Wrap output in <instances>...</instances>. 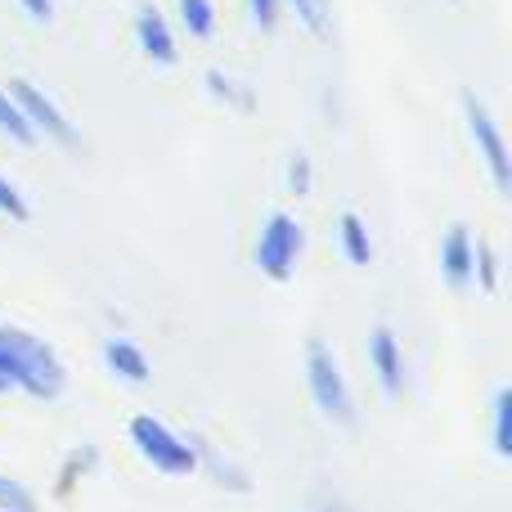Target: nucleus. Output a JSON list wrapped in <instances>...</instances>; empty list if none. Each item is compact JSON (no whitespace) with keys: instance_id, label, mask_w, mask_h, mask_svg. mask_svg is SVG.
<instances>
[{"instance_id":"16","label":"nucleus","mask_w":512,"mask_h":512,"mask_svg":"<svg viewBox=\"0 0 512 512\" xmlns=\"http://www.w3.org/2000/svg\"><path fill=\"white\" fill-rule=\"evenodd\" d=\"M0 212H9L14 216V221H27V203H23V194H18L14 185H9V180H0Z\"/></svg>"},{"instance_id":"14","label":"nucleus","mask_w":512,"mask_h":512,"mask_svg":"<svg viewBox=\"0 0 512 512\" xmlns=\"http://www.w3.org/2000/svg\"><path fill=\"white\" fill-rule=\"evenodd\" d=\"M0 131H5L9 140H18V144H36V131L18 117V108L9 104V95H0Z\"/></svg>"},{"instance_id":"5","label":"nucleus","mask_w":512,"mask_h":512,"mask_svg":"<svg viewBox=\"0 0 512 512\" xmlns=\"http://www.w3.org/2000/svg\"><path fill=\"white\" fill-rule=\"evenodd\" d=\"M306 369H310V391H315L319 409H324L328 418H337V423H351V391H346V382H342V373H337L333 355H328L319 342H310Z\"/></svg>"},{"instance_id":"4","label":"nucleus","mask_w":512,"mask_h":512,"mask_svg":"<svg viewBox=\"0 0 512 512\" xmlns=\"http://www.w3.org/2000/svg\"><path fill=\"white\" fill-rule=\"evenodd\" d=\"M297 252H301V225L292 221V216L274 212L270 221H265L261 239H256V265H261L270 279H288L292 265H297Z\"/></svg>"},{"instance_id":"10","label":"nucleus","mask_w":512,"mask_h":512,"mask_svg":"<svg viewBox=\"0 0 512 512\" xmlns=\"http://www.w3.org/2000/svg\"><path fill=\"white\" fill-rule=\"evenodd\" d=\"M104 360H108V369L122 373L126 382H144V378H149V360H144L140 346H131V342H117V337H113V342L104 346Z\"/></svg>"},{"instance_id":"7","label":"nucleus","mask_w":512,"mask_h":512,"mask_svg":"<svg viewBox=\"0 0 512 512\" xmlns=\"http://www.w3.org/2000/svg\"><path fill=\"white\" fill-rule=\"evenodd\" d=\"M472 252H477V248H472L468 230H463V225H454V230L445 234V243H441V270H445V279H450V288H468L472 265H477V256H472Z\"/></svg>"},{"instance_id":"2","label":"nucleus","mask_w":512,"mask_h":512,"mask_svg":"<svg viewBox=\"0 0 512 512\" xmlns=\"http://www.w3.org/2000/svg\"><path fill=\"white\" fill-rule=\"evenodd\" d=\"M463 113H468V131L477 140L481 158L490 162V176H495V189L499 194H512V162H508V144H504V131L495 126L490 108L481 104L472 90H463Z\"/></svg>"},{"instance_id":"22","label":"nucleus","mask_w":512,"mask_h":512,"mask_svg":"<svg viewBox=\"0 0 512 512\" xmlns=\"http://www.w3.org/2000/svg\"><path fill=\"white\" fill-rule=\"evenodd\" d=\"M18 5H23L27 14L36 18V23H50V18H54V5H50V0H18Z\"/></svg>"},{"instance_id":"23","label":"nucleus","mask_w":512,"mask_h":512,"mask_svg":"<svg viewBox=\"0 0 512 512\" xmlns=\"http://www.w3.org/2000/svg\"><path fill=\"white\" fill-rule=\"evenodd\" d=\"M9 387V378H5V373H0V391H5Z\"/></svg>"},{"instance_id":"13","label":"nucleus","mask_w":512,"mask_h":512,"mask_svg":"<svg viewBox=\"0 0 512 512\" xmlns=\"http://www.w3.org/2000/svg\"><path fill=\"white\" fill-rule=\"evenodd\" d=\"M495 450L512 454V391H499V400H495Z\"/></svg>"},{"instance_id":"17","label":"nucleus","mask_w":512,"mask_h":512,"mask_svg":"<svg viewBox=\"0 0 512 512\" xmlns=\"http://www.w3.org/2000/svg\"><path fill=\"white\" fill-rule=\"evenodd\" d=\"M248 9L265 32H274V23H279V0H248Z\"/></svg>"},{"instance_id":"11","label":"nucleus","mask_w":512,"mask_h":512,"mask_svg":"<svg viewBox=\"0 0 512 512\" xmlns=\"http://www.w3.org/2000/svg\"><path fill=\"white\" fill-rule=\"evenodd\" d=\"M342 248H346V256H351L355 265H369L373 248H369V234H364V225H360V216L355 212L342 216Z\"/></svg>"},{"instance_id":"1","label":"nucleus","mask_w":512,"mask_h":512,"mask_svg":"<svg viewBox=\"0 0 512 512\" xmlns=\"http://www.w3.org/2000/svg\"><path fill=\"white\" fill-rule=\"evenodd\" d=\"M0 373L41 400L63 391V364L54 360L50 346L36 342L23 328H0Z\"/></svg>"},{"instance_id":"18","label":"nucleus","mask_w":512,"mask_h":512,"mask_svg":"<svg viewBox=\"0 0 512 512\" xmlns=\"http://www.w3.org/2000/svg\"><path fill=\"white\" fill-rule=\"evenodd\" d=\"M207 90H212V95H221V99H239V104H243V108H248V104H252V99H248V90L230 86V81H225V77H221V72H212V77H207Z\"/></svg>"},{"instance_id":"8","label":"nucleus","mask_w":512,"mask_h":512,"mask_svg":"<svg viewBox=\"0 0 512 512\" xmlns=\"http://www.w3.org/2000/svg\"><path fill=\"white\" fill-rule=\"evenodd\" d=\"M135 32H140V50L149 54V59L176 63V41H171V32H167V18L153 5H144L140 14H135Z\"/></svg>"},{"instance_id":"6","label":"nucleus","mask_w":512,"mask_h":512,"mask_svg":"<svg viewBox=\"0 0 512 512\" xmlns=\"http://www.w3.org/2000/svg\"><path fill=\"white\" fill-rule=\"evenodd\" d=\"M9 104L18 108V117H23L32 131H45L50 140H59V144L77 140V135H72V126H68V117H63L59 108H54L50 99L32 86V81H14V86H9Z\"/></svg>"},{"instance_id":"20","label":"nucleus","mask_w":512,"mask_h":512,"mask_svg":"<svg viewBox=\"0 0 512 512\" xmlns=\"http://www.w3.org/2000/svg\"><path fill=\"white\" fill-rule=\"evenodd\" d=\"M0 504H14V512H32V499L23 495V490L14 486V481L0 477Z\"/></svg>"},{"instance_id":"19","label":"nucleus","mask_w":512,"mask_h":512,"mask_svg":"<svg viewBox=\"0 0 512 512\" xmlns=\"http://www.w3.org/2000/svg\"><path fill=\"white\" fill-rule=\"evenodd\" d=\"M288 185H292V194H306V189H310V158H306V153H297V158H292Z\"/></svg>"},{"instance_id":"15","label":"nucleus","mask_w":512,"mask_h":512,"mask_svg":"<svg viewBox=\"0 0 512 512\" xmlns=\"http://www.w3.org/2000/svg\"><path fill=\"white\" fill-rule=\"evenodd\" d=\"M292 9H297V18L310 27L315 36H324L328 32V9H324V0H288Z\"/></svg>"},{"instance_id":"3","label":"nucleus","mask_w":512,"mask_h":512,"mask_svg":"<svg viewBox=\"0 0 512 512\" xmlns=\"http://www.w3.org/2000/svg\"><path fill=\"white\" fill-rule=\"evenodd\" d=\"M131 441L140 445V454L153 463V468L171 472V477H189V472H194V450H189L180 436H171L158 418H149V414L135 418V423H131Z\"/></svg>"},{"instance_id":"9","label":"nucleus","mask_w":512,"mask_h":512,"mask_svg":"<svg viewBox=\"0 0 512 512\" xmlns=\"http://www.w3.org/2000/svg\"><path fill=\"white\" fill-rule=\"evenodd\" d=\"M369 355H373V369H378L382 387L396 396L400 391V346H396V337H391V328H378V333H373Z\"/></svg>"},{"instance_id":"21","label":"nucleus","mask_w":512,"mask_h":512,"mask_svg":"<svg viewBox=\"0 0 512 512\" xmlns=\"http://www.w3.org/2000/svg\"><path fill=\"white\" fill-rule=\"evenodd\" d=\"M472 256H477V261H481V288H486V292H495L499 274H495V256H490V248H477Z\"/></svg>"},{"instance_id":"12","label":"nucleus","mask_w":512,"mask_h":512,"mask_svg":"<svg viewBox=\"0 0 512 512\" xmlns=\"http://www.w3.org/2000/svg\"><path fill=\"white\" fill-rule=\"evenodd\" d=\"M180 18H185V27L198 41H207L212 23H216V9H212V0H180Z\"/></svg>"}]
</instances>
